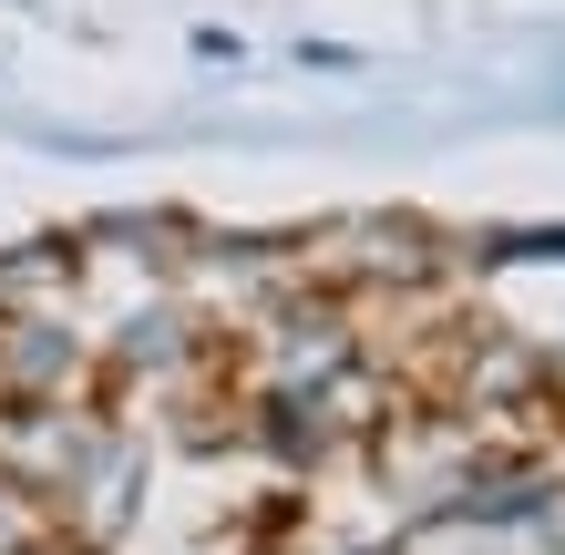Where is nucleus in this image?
<instances>
[{
  "mask_svg": "<svg viewBox=\"0 0 565 555\" xmlns=\"http://www.w3.org/2000/svg\"><path fill=\"white\" fill-rule=\"evenodd\" d=\"M93 381H104V350H93L73 319H52V309H0V412L83 402Z\"/></svg>",
  "mask_w": 565,
  "mask_h": 555,
  "instance_id": "f257e3e1",
  "label": "nucleus"
},
{
  "mask_svg": "<svg viewBox=\"0 0 565 555\" xmlns=\"http://www.w3.org/2000/svg\"><path fill=\"white\" fill-rule=\"evenodd\" d=\"M340 371H360L350 299H288V309H268V330H257V391H319Z\"/></svg>",
  "mask_w": 565,
  "mask_h": 555,
  "instance_id": "f03ea898",
  "label": "nucleus"
},
{
  "mask_svg": "<svg viewBox=\"0 0 565 555\" xmlns=\"http://www.w3.org/2000/svg\"><path fill=\"white\" fill-rule=\"evenodd\" d=\"M452 402L462 412H493V421H535L555 412V361L535 340H452Z\"/></svg>",
  "mask_w": 565,
  "mask_h": 555,
  "instance_id": "7ed1b4c3",
  "label": "nucleus"
},
{
  "mask_svg": "<svg viewBox=\"0 0 565 555\" xmlns=\"http://www.w3.org/2000/svg\"><path fill=\"white\" fill-rule=\"evenodd\" d=\"M206 361V319H195L185 299H164V309H135L114 330V350H104V371L114 381H154V371H195Z\"/></svg>",
  "mask_w": 565,
  "mask_h": 555,
  "instance_id": "20e7f679",
  "label": "nucleus"
},
{
  "mask_svg": "<svg viewBox=\"0 0 565 555\" xmlns=\"http://www.w3.org/2000/svg\"><path fill=\"white\" fill-rule=\"evenodd\" d=\"M42 535H52V504L31 494V483L0 473V555H21V545H42Z\"/></svg>",
  "mask_w": 565,
  "mask_h": 555,
  "instance_id": "39448f33",
  "label": "nucleus"
},
{
  "mask_svg": "<svg viewBox=\"0 0 565 555\" xmlns=\"http://www.w3.org/2000/svg\"><path fill=\"white\" fill-rule=\"evenodd\" d=\"M21 555H93V545H83V535H62V525H52L42 545H21Z\"/></svg>",
  "mask_w": 565,
  "mask_h": 555,
  "instance_id": "423d86ee",
  "label": "nucleus"
},
{
  "mask_svg": "<svg viewBox=\"0 0 565 555\" xmlns=\"http://www.w3.org/2000/svg\"><path fill=\"white\" fill-rule=\"evenodd\" d=\"M555 412H565V350H555Z\"/></svg>",
  "mask_w": 565,
  "mask_h": 555,
  "instance_id": "0eeeda50",
  "label": "nucleus"
}]
</instances>
